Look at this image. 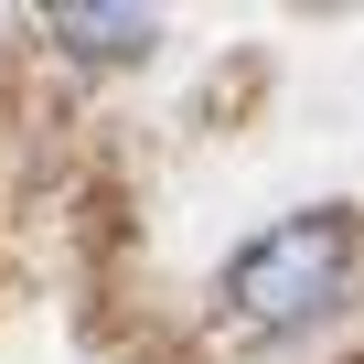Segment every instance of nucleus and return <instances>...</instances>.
Here are the masks:
<instances>
[{
  "instance_id": "2",
  "label": "nucleus",
  "mask_w": 364,
  "mask_h": 364,
  "mask_svg": "<svg viewBox=\"0 0 364 364\" xmlns=\"http://www.w3.org/2000/svg\"><path fill=\"white\" fill-rule=\"evenodd\" d=\"M43 33L75 54V65H139L150 43H161V11H139V0H107V11H43Z\"/></svg>"
},
{
  "instance_id": "1",
  "label": "nucleus",
  "mask_w": 364,
  "mask_h": 364,
  "mask_svg": "<svg viewBox=\"0 0 364 364\" xmlns=\"http://www.w3.org/2000/svg\"><path fill=\"white\" fill-rule=\"evenodd\" d=\"M353 268H364L353 215H289V225H268V236L225 268V311H236L247 332H311L321 311L353 300Z\"/></svg>"
}]
</instances>
